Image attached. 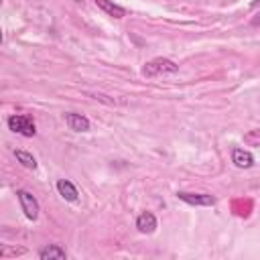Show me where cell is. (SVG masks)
Returning <instances> with one entry per match:
<instances>
[{"mask_svg":"<svg viewBox=\"0 0 260 260\" xmlns=\"http://www.w3.org/2000/svg\"><path fill=\"white\" fill-rule=\"evenodd\" d=\"M65 124L69 126V130H75V132H87L89 130V120L82 114H75V112H67Z\"/></svg>","mask_w":260,"mask_h":260,"instance_id":"5","label":"cell"},{"mask_svg":"<svg viewBox=\"0 0 260 260\" xmlns=\"http://www.w3.org/2000/svg\"><path fill=\"white\" fill-rule=\"evenodd\" d=\"M8 128L17 132V134H22V137H35L37 134V128H35V122H33L31 116H22V114H15L8 118Z\"/></svg>","mask_w":260,"mask_h":260,"instance_id":"2","label":"cell"},{"mask_svg":"<svg viewBox=\"0 0 260 260\" xmlns=\"http://www.w3.org/2000/svg\"><path fill=\"white\" fill-rule=\"evenodd\" d=\"M177 197L181 201L189 203V206H201V208H211L216 206V197L208 193H189V191H179Z\"/></svg>","mask_w":260,"mask_h":260,"instance_id":"4","label":"cell"},{"mask_svg":"<svg viewBox=\"0 0 260 260\" xmlns=\"http://www.w3.org/2000/svg\"><path fill=\"white\" fill-rule=\"evenodd\" d=\"M15 156H17V161H18L22 167L33 169V171L37 169V159H35V156H33L31 153H27V151H15Z\"/></svg>","mask_w":260,"mask_h":260,"instance_id":"11","label":"cell"},{"mask_svg":"<svg viewBox=\"0 0 260 260\" xmlns=\"http://www.w3.org/2000/svg\"><path fill=\"white\" fill-rule=\"evenodd\" d=\"M232 163L238 169H250L254 165V156H252V153H248L244 149H234L232 151Z\"/></svg>","mask_w":260,"mask_h":260,"instance_id":"6","label":"cell"},{"mask_svg":"<svg viewBox=\"0 0 260 260\" xmlns=\"http://www.w3.org/2000/svg\"><path fill=\"white\" fill-rule=\"evenodd\" d=\"M39 258H41V260H51V258H55V260H63V258H67V252L63 250L61 246L51 244V246L41 248V250H39Z\"/></svg>","mask_w":260,"mask_h":260,"instance_id":"9","label":"cell"},{"mask_svg":"<svg viewBox=\"0 0 260 260\" xmlns=\"http://www.w3.org/2000/svg\"><path fill=\"white\" fill-rule=\"evenodd\" d=\"M258 25H260V18H258Z\"/></svg>","mask_w":260,"mask_h":260,"instance_id":"14","label":"cell"},{"mask_svg":"<svg viewBox=\"0 0 260 260\" xmlns=\"http://www.w3.org/2000/svg\"><path fill=\"white\" fill-rule=\"evenodd\" d=\"M258 4H260V0H254V2H252V8H256Z\"/></svg>","mask_w":260,"mask_h":260,"instance_id":"13","label":"cell"},{"mask_svg":"<svg viewBox=\"0 0 260 260\" xmlns=\"http://www.w3.org/2000/svg\"><path fill=\"white\" fill-rule=\"evenodd\" d=\"M96 4L104 10L106 15H110V17H114V18H124L126 17V10H124L122 6H118V4H114L112 0H96Z\"/></svg>","mask_w":260,"mask_h":260,"instance_id":"10","label":"cell"},{"mask_svg":"<svg viewBox=\"0 0 260 260\" xmlns=\"http://www.w3.org/2000/svg\"><path fill=\"white\" fill-rule=\"evenodd\" d=\"M17 197H18V201H20V208H22V211H25V216H27L29 220L35 222V220L39 218V211H41L39 201L35 199V195H33L31 191H27V189H18V191H17Z\"/></svg>","mask_w":260,"mask_h":260,"instance_id":"3","label":"cell"},{"mask_svg":"<svg viewBox=\"0 0 260 260\" xmlns=\"http://www.w3.org/2000/svg\"><path fill=\"white\" fill-rule=\"evenodd\" d=\"M246 142H250L254 146H260V130H252L250 134H246Z\"/></svg>","mask_w":260,"mask_h":260,"instance_id":"12","label":"cell"},{"mask_svg":"<svg viewBox=\"0 0 260 260\" xmlns=\"http://www.w3.org/2000/svg\"><path fill=\"white\" fill-rule=\"evenodd\" d=\"M137 228L142 234H153L156 230V218H155V213H151V211L140 213V216L137 218Z\"/></svg>","mask_w":260,"mask_h":260,"instance_id":"7","label":"cell"},{"mask_svg":"<svg viewBox=\"0 0 260 260\" xmlns=\"http://www.w3.org/2000/svg\"><path fill=\"white\" fill-rule=\"evenodd\" d=\"M57 191H59V195H61L65 201H77V197H80L75 185L71 183V181H67V179H59V181H57Z\"/></svg>","mask_w":260,"mask_h":260,"instance_id":"8","label":"cell"},{"mask_svg":"<svg viewBox=\"0 0 260 260\" xmlns=\"http://www.w3.org/2000/svg\"><path fill=\"white\" fill-rule=\"evenodd\" d=\"M179 71V65L167 57H156L149 63H144L142 67V75L144 77H159V75H171Z\"/></svg>","mask_w":260,"mask_h":260,"instance_id":"1","label":"cell"}]
</instances>
